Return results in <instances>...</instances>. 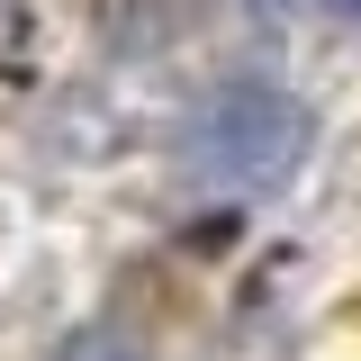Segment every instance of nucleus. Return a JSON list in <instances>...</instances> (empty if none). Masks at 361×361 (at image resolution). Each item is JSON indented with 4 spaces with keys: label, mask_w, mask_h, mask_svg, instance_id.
<instances>
[{
    "label": "nucleus",
    "mask_w": 361,
    "mask_h": 361,
    "mask_svg": "<svg viewBox=\"0 0 361 361\" xmlns=\"http://www.w3.org/2000/svg\"><path fill=\"white\" fill-rule=\"evenodd\" d=\"M307 145H316V118L289 99V90L235 82V90H217V109L199 118L190 163H199L208 180H226V190H280V180L307 163Z\"/></svg>",
    "instance_id": "1"
},
{
    "label": "nucleus",
    "mask_w": 361,
    "mask_h": 361,
    "mask_svg": "<svg viewBox=\"0 0 361 361\" xmlns=\"http://www.w3.org/2000/svg\"><path fill=\"white\" fill-rule=\"evenodd\" d=\"M63 361H135V353H127V343H109V334H82Z\"/></svg>",
    "instance_id": "2"
}]
</instances>
